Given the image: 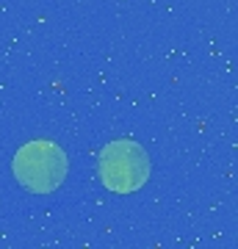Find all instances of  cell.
Returning a JSON list of instances; mask_svg holds the SVG:
<instances>
[{"label":"cell","instance_id":"obj_1","mask_svg":"<svg viewBox=\"0 0 238 249\" xmlns=\"http://www.w3.org/2000/svg\"><path fill=\"white\" fill-rule=\"evenodd\" d=\"M11 172L19 186L31 194H53L67 178V155L58 144L36 139L17 150Z\"/></svg>","mask_w":238,"mask_h":249},{"label":"cell","instance_id":"obj_2","mask_svg":"<svg viewBox=\"0 0 238 249\" xmlns=\"http://www.w3.org/2000/svg\"><path fill=\"white\" fill-rule=\"evenodd\" d=\"M150 155L141 144L119 139L103 147L97 158V175L114 194H133L150 180Z\"/></svg>","mask_w":238,"mask_h":249}]
</instances>
